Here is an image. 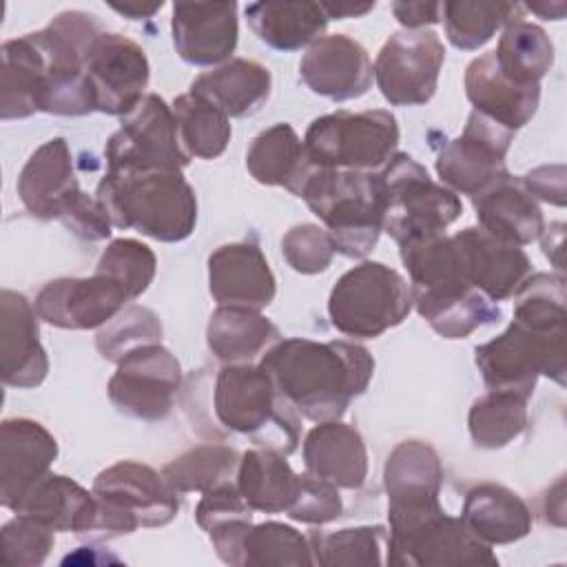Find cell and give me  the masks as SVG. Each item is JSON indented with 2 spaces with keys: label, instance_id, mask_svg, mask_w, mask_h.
<instances>
[{
  "label": "cell",
  "instance_id": "cell-1",
  "mask_svg": "<svg viewBox=\"0 0 567 567\" xmlns=\"http://www.w3.org/2000/svg\"><path fill=\"white\" fill-rule=\"evenodd\" d=\"M286 401L310 421H337L350 401L365 392L372 354L352 341H312L290 337L266 350L259 363Z\"/></svg>",
  "mask_w": 567,
  "mask_h": 567
},
{
  "label": "cell",
  "instance_id": "cell-2",
  "mask_svg": "<svg viewBox=\"0 0 567 567\" xmlns=\"http://www.w3.org/2000/svg\"><path fill=\"white\" fill-rule=\"evenodd\" d=\"M95 197L113 226L157 241H184L197 224V197L182 171H106Z\"/></svg>",
  "mask_w": 567,
  "mask_h": 567
},
{
  "label": "cell",
  "instance_id": "cell-3",
  "mask_svg": "<svg viewBox=\"0 0 567 567\" xmlns=\"http://www.w3.org/2000/svg\"><path fill=\"white\" fill-rule=\"evenodd\" d=\"M297 197L323 221L334 252L359 259L377 246L385 221L379 173L315 168Z\"/></svg>",
  "mask_w": 567,
  "mask_h": 567
},
{
  "label": "cell",
  "instance_id": "cell-4",
  "mask_svg": "<svg viewBox=\"0 0 567 567\" xmlns=\"http://www.w3.org/2000/svg\"><path fill=\"white\" fill-rule=\"evenodd\" d=\"M213 410L226 430L248 436L259 447L286 456L299 445V412L261 365L226 363L215 379Z\"/></svg>",
  "mask_w": 567,
  "mask_h": 567
},
{
  "label": "cell",
  "instance_id": "cell-5",
  "mask_svg": "<svg viewBox=\"0 0 567 567\" xmlns=\"http://www.w3.org/2000/svg\"><path fill=\"white\" fill-rule=\"evenodd\" d=\"M100 33L95 16L84 11H62L44 29L31 33L44 60L40 111L73 117L95 111L86 62Z\"/></svg>",
  "mask_w": 567,
  "mask_h": 567
},
{
  "label": "cell",
  "instance_id": "cell-6",
  "mask_svg": "<svg viewBox=\"0 0 567 567\" xmlns=\"http://www.w3.org/2000/svg\"><path fill=\"white\" fill-rule=\"evenodd\" d=\"M412 310L408 281L381 261H361L343 272L328 297L330 323L346 337L374 339Z\"/></svg>",
  "mask_w": 567,
  "mask_h": 567
},
{
  "label": "cell",
  "instance_id": "cell-7",
  "mask_svg": "<svg viewBox=\"0 0 567 567\" xmlns=\"http://www.w3.org/2000/svg\"><path fill=\"white\" fill-rule=\"evenodd\" d=\"M97 498L95 536H122L137 527L168 525L177 509V492L153 467L137 461H117L93 481Z\"/></svg>",
  "mask_w": 567,
  "mask_h": 567
},
{
  "label": "cell",
  "instance_id": "cell-8",
  "mask_svg": "<svg viewBox=\"0 0 567 567\" xmlns=\"http://www.w3.org/2000/svg\"><path fill=\"white\" fill-rule=\"evenodd\" d=\"M399 124L390 111H334L312 120L303 148L315 168L365 171L383 168L396 153Z\"/></svg>",
  "mask_w": 567,
  "mask_h": 567
},
{
  "label": "cell",
  "instance_id": "cell-9",
  "mask_svg": "<svg viewBox=\"0 0 567 567\" xmlns=\"http://www.w3.org/2000/svg\"><path fill=\"white\" fill-rule=\"evenodd\" d=\"M388 558L392 567H443V565H498L487 543L441 505L419 512L388 514Z\"/></svg>",
  "mask_w": 567,
  "mask_h": 567
},
{
  "label": "cell",
  "instance_id": "cell-10",
  "mask_svg": "<svg viewBox=\"0 0 567 567\" xmlns=\"http://www.w3.org/2000/svg\"><path fill=\"white\" fill-rule=\"evenodd\" d=\"M385 197L383 230L396 241L443 235L463 204L447 186L436 184L425 166L408 153H394L379 173Z\"/></svg>",
  "mask_w": 567,
  "mask_h": 567
},
{
  "label": "cell",
  "instance_id": "cell-11",
  "mask_svg": "<svg viewBox=\"0 0 567 567\" xmlns=\"http://www.w3.org/2000/svg\"><path fill=\"white\" fill-rule=\"evenodd\" d=\"M474 354L489 390L529 399L540 374L565 385V332H538L512 321L503 334L478 346Z\"/></svg>",
  "mask_w": 567,
  "mask_h": 567
},
{
  "label": "cell",
  "instance_id": "cell-12",
  "mask_svg": "<svg viewBox=\"0 0 567 567\" xmlns=\"http://www.w3.org/2000/svg\"><path fill=\"white\" fill-rule=\"evenodd\" d=\"M106 171H182L190 164L177 133L173 109L157 95L144 100L122 117V126L104 146Z\"/></svg>",
  "mask_w": 567,
  "mask_h": 567
},
{
  "label": "cell",
  "instance_id": "cell-13",
  "mask_svg": "<svg viewBox=\"0 0 567 567\" xmlns=\"http://www.w3.org/2000/svg\"><path fill=\"white\" fill-rule=\"evenodd\" d=\"M443 62L445 47L434 31L405 29L385 40L372 66L377 86L392 106H421L436 93Z\"/></svg>",
  "mask_w": 567,
  "mask_h": 567
},
{
  "label": "cell",
  "instance_id": "cell-14",
  "mask_svg": "<svg viewBox=\"0 0 567 567\" xmlns=\"http://www.w3.org/2000/svg\"><path fill=\"white\" fill-rule=\"evenodd\" d=\"M512 142V131L472 111L463 133L441 148L436 173L452 193L476 197L509 177L505 155Z\"/></svg>",
  "mask_w": 567,
  "mask_h": 567
},
{
  "label": "cell",
  "instance_id": "cell-15",
  "mask_svg": "<svg viewBox=\"0 0 567 567\" xmlns=\"http://www.w3.org/2000/svg\"><path fill=\"white\" fill-rule=\"evenodd\" d=\"M179 385V361L162 343H148L117 361L106 392L117 412L140 421H162L168 416Z\"/></svg>",
  "mask_w": 567,
  "mask_h": 567
},
{
  "label": "cell",
  "instance_id": "cell-16",
  "mask_svg": "<svg viewBox=\"0 0 567 567\" xmlns=\"http://www.w3.org/2000/svg\"><path fill=\"white\" fill-rule=\"evenodd\" d=\"M86 75L95 111L128 115L146 95L151 64L137 42L122 33L102 31L89 51Z\"/></svg>",
  "mask_w": 567,
  "mask_h": 567
},
{
  "label": "cell",
  "instance_id": "cell-17",
  "mask_svg": "<svg viewBox=\"0 0 567 567\" xmlns=\"http://www.w3.org/2000/svg\"><path fill=\"white\" fill-rule=\"evenodd\" d=\"M133 301L126 288L111 275L95 270L91 277H60L35 297L42 321L64 330H93L106 326Z\"/></svg>",
  "mask_w": 567,
  "mask_h": 567
},
{
  "label": "cell",
  "instance_id": "cell-18",
  "mask_svg": "<svg viewBox=\"0 0 567 567\" xmlns=\"http://www.w3.org/2000/svg\"><path fill=\"white\" fill-rule=\"evenodd\" d=\"M465 281L489 301H505L516 295L532 272V261L520 246L505 244L481 226H467L452 235Z\"/></svg>",
  "mask_w": 567,
  "mask_h": 567
},
{
  "label": "cell",
  "instance_id": "cell-19",
  "mask_svg": "<svg viewBox=\"0 0 567 567\" xmlns=\"http://www.w3.org/2000/svg\"><path fill=\"white\" fill-rule=\"evenodd\" d=\"M299 78L315 95L346 102L372 86L374 66L361 42L332 33L308 47L299 62Z\"/></svg>",
  "mask_w": 567,
  "mask_h": 567
},
{
  "label": "cell",
  "instance_id": "cell-20",
  "mask_svg": "<svg viewBox=\"0 0 567 567\" xmlns=\"http://www.w3.org/2000/svg\"><path fill=\"white\" fill-rule=\"evenodd\" d=\"M237 2H175L171 16L173 47L195 66L228 62L237 47Z\"/></svg>",
  "mask_w": 567,
  "mask_h": 567
},
{
  "label": "cell",
  "instance_id": "cell-21",
  "mask_svg": "<svg viewBox=\"0 0 567 567\" xmlns=\"http://www.w3.org/2000/svg\"><path fill=\"white\" fill-rule=\"evenodd\" d=\"M208 288L217 306L259 312L272 303L277 281L257 244L235 241L210 252Z\"/></svg>",
  "mask_w": 567,
  "mask_h": 567
},
{
  "label": "cell",
  "instance_id": "cell-22",
  "mask_svg": "<svg viewBox=\"0 0 567 567\" xmlns=\"http://www.w3.org/2000/svg\"><path fill=\"white\" fill-rule=\"evenodd\" d=\"M35 306L22 292H0V377L9 388H35L47 379L49 359L40 343Z\"/></svg>",
  "mask_w": 567,
  "mask_h": 567
},
{
  "label": "cell",
  "instance_id": "cell-23",
  "mask_svg": "<svg viewBox=\"0 0 567 567\" xmlns=\"http://www.w3.org/2000/svg\"><path fill=\"white\" fill-rule=\"evenodd\" d=\"M58 456V441L38 421L16 416L0 425V503L13 509Z\"/></svg>",
  "mask_w": 567,
  "mask_h": 567
},
{
  "label": "cell",
  "instance_id": "cell-24",
  "mask_svg": "<svg viewBox=\"0 0 567 567\" xmlns=\"http://www.w3.org/2000/svg\"><path fill=\"white\" fill-rule=\"evenodd\" d=\"M80 193L64 137H53L38 146L18 177L20 202L38 219H60Z\"/></svg>",
  "mask_w": 567,
  "mask_h": 567
},
{
  "label": "cell",
  "instance_id": "cell-25",
  "mask_svg": "<svg viewBox=\"0 0 567 567\" xmlns=\"http://www.w3.org/2000/svg\"><path fill=\"white\" fill-rule=\"evenodd\" d=\"M465 93L476 113L512 133L536 115L540 102V84L520 86L507 80L496 66L494 51L483 53L467 64Z\"/></svg>",
  "mask_w": 567,
  "mask_h": 567
},
{
  "label": "cell",
  "instance_id": "cell-26",
  "mask_svg": "<svg viewBox=\"0 0 567 567\" xmlns=\"http://www.w3.org/2000/svg\"><path fill=\"white\" fill-rule=\"evenodd\" d=\"M11 512L29 516L53 532L84 536L95 532L97 498L69 476L47 472L24 492Z\"/></svg>",
  "mask_w": 567,
  "mask_h": 567
},
{
  "label": "cell",
  "instance_id": "cell-27",
  "mask_svg": "<svg viewBox=\"0 0 567 567\" xmlns=\"http://www.w3.org/2000/svg\"><path fill=\"white\" fill-rule=\"evenodd\" d=\"M306 472L343 489H359L368 476V452L357 427L321 421L303 439Z\"/></svg>",
  "mask_w": 567,
  "mask_h": 567
},
{
  "label": "cell",
  "instance_id": "cell-28",
  "mask_svg": "<svg viewBox=\"0 0 567 567\" xmlns=\"http://www.w3.org/2000/svg\"><path fill=\"white\" fill-rule=\"evenodd\" d=\"M388 512L439 505L443 465L436 450L423 441L399 443L383 467Z\"/></svg>",
  "mask_w": 567,
  "mask_h": 567
},
{
  "label": "cell",
  "instance_id": "cell-29",
  "mask_svg": "<svg viewBox=\"0 0 567 567\" xmlns=\"http://www.w3.org/2000/svg\"><path fill=\"white\" fill-rule=\"evenodd\" d=\"M474 208L485 233L520 248L536 241L545 228L540 206L512 175L476 195Z\"/></svg>",
  "mask_w": 567,
  "mask_h": 567
},
{
  "label": "cell",
  "instance_id": "cell-30",
  "mask_svg": "<svg viewBox=\"0 0 567 567\" xmlns=\"http://www.w3.org/2000/svg\"><path fill=\"white\" fill-rule=\"evenodd\" d=\"M270 71L248 58H233L190 82V93L208 100L226 117L257 113L270 97Z\"/></svg>",
  "mask_w": 567,
  "mask_h": 567
},
{
  "label": "cell",
  "instance_id": "cell-31",
  "mask_svg": "<svg viewBox=\"0 0 567 567\" xmlns=\"http://www.w3.org/2000/svg\"><path fill=\"white\" fill-rule=\"evenodd\" d=\"M250 31L275 51H299L321 38L328 16L319 2L266 0L244 9Z\"/></svg>",
  "mask_w": 567,
  "mask_h": 567
},
{
  "label": "cell",
  "instance_id": "cell-32",
  "mask_svg": "<svg viewBox=\"0 0 567 567\" xmlns=\"http://www.w3.org/2000/svg\"><path fill=\"white\" fill-rule=\"evenodd\" d=\"M461 520L483 543L509 545L532 532V512L512 489L496 483L474 485L465 494Z\"/></svg>",
  "mask_w": 567,
  "mask_h": 567
},
{
  "label": "cell",
  "instance_id": "cell-33",
  "mask_svg": "<svg viewBox=\"0 0 567 567\" xmlns=\"http://www.w3.org/2000/svg\"><path fill=\"white\" fill-rule=\"evenodd\" d=\"M235 485L252 512L279 514L295 505L301 492V474L292 472L281 452L259 447L241 454Z\"/></svg>",
  "mask_w": 567,
  "mask_h": 567
},
{
  "label": "cell",
  "instance_id": "cell-34",
  "mask_svg": "<svg viewBox=\"0 0 567 567\" xmlns=\"http://www.w3.org/2000/svg\"><path fill=\"white\" fill-rule=\"evenodd\" d=\"M246 168L259 184L284 186L292 195H299L303 182L315 171L306 155L303 140H299L297 131L286 122L272 124L250 142Z\"/></svg>",
  "mask_w": 567,
  "mask_h": 567
},
{
  "label": "cell",
  "instance_id": "cell-35",
  "mask_svg": "<svg viewBox=\"0 0 567 567\" xmlns=\"http://www.w3.org/2000/svg\"><path fill=\"white\" fill-rule=\"evenodd\" d=\"M412 303L443 339H465L476 328L496 323L501 319L498 306L472 286H447L439 290L412 292Z\"/></svg>",
  "mask_w": 567,
  "mask_h": 567
},
{
  "label": "cell",
  "instance_id": "cell-36",
  "mask_svg": "<svg viewBox=\"0 0 567 567\" xmlns=\"http://www.w3.org/2000/svg\"><path fill=\"white\" fill-rule=\"evenodd\" d=\"M0 117L22 120L40 111L44 60L31 33L11 38L0 49Z\"/></svg>",
  "mask_w": 567,
  "mask_h": 567
},
{
  "label": "cell",
  "instance_id": "cell-37",
  "mask_svg": "<svg viewBox=\"0 0 567 567\" xmlns=\"http://www.w3.org/2000/svg\"><path fill=\"white\" fill-rule=\"evenodd\" d=\"M279 330L257 310L219 306L208 321L206 343L224 363H250L272 341Z\"/></svg>",
  "mask_w": 567,
  "mask_h": 567
},
{
  "label": "cell",
  "instance_id": "cell-38",
  "mask_svg": "<svg viewBox=\"0 0 567 567\" xmlns=\"http://www.w3.org/2000/svg\"><path fill=\"white\" fill-rule=\"evenodd\" d=\"M494 60L507 80L520 86H536L554 64V44L538 24L516 20L503 29Z\"/></svg>",
  "mask_w": 567,
  "mask_h": 567
},
{
  "label": "cell",
  "instance_id": "cell-39",
  "mask_svg": "<svg viewBox=\"0 0 567 567\" xmlns=\"http://www.w3.org/2000/svg\"><path fill=\"white\" fill-rule=\"evenodd\" d=\"M445 35L461 51H476L487 44L498 29L523 20V4L492 0L441 2Z\"/></svg>",
  "mask_w": 567,
  "mask_h": 567
},
{
  "label": "cell",
  "instance_id": "cell-40",
  "mask_svg": "<svg viewBox=\"0 0 567 567\" xmlns=\"http://www.w3.org/2000/svg\"><path fill=\"white\" fill-rule=\"evenodd\" d=\"M173 115L184 151L190 157L215 159L230 142V117L195 93H182L173 100Z\"/></svg>",
  "mask_w": 567,
  "mask_h": 567
},
{
  "label": "cell",
  "instance_id": "cell-41",
  "mask_svg": "<svg viewBox=\"0 0 567 567\" xmlns=\"http://www.w3.org/2000/svg\"><path fill=\"white\" fill-rule=\"evenodd\" d=\"M467 427L474 445L483 450L505 447L527 427V399L505 390H489L472 403Z\"/></svg>",
  "mask_w": 567,
  "mask_h": 567
},
{
  "label": "cell",
  "instance_id": "cell-42",
  "mask_svg": "<svg viewBox=\"0 0 567 567\" xmlns=\"http://www.w3.org/2000/svg\"><path fill=\"white\" fill-rule=\"evenodd\" d=\"M241 454L228 445H197L164 465L162 476L177 492H208L233 481Z\"/></svg>",
  "mask_w": 567,
  "mask_h": 567
},
{
  "label": "cell",
  "instance_id": "cell-43",
  "mask_svg": "<svg viewBox=\"0 0 567 567\" xmlns=\"http://www.w3.org/2000/svg\"><path fill=\"white\" fill-rule=\"evenodd\" d=\"M514 321L538 332H565V279L551 272L529 275L516 290Z\"/></svg>",
  "mask_w": 567,
  "mask_h": 567
},
{
  "label": "cell",
  "instance_id": "cell-44",
  "mask_svg": "<svg viewBox=\"0 0 567 567\" xmlns=\"http://www.w3.org/2000/svg\"><path fill=\"white\" fill-rule=\"evenodd\" d=\"M239 565H315L310 540L284 523L250 525Z\"/></svg>",
  "mask_w": 567,
  "mask_h": 567
},
{
  "label": "cell",
  "instance_id": "cell-45",
  "mask_svg": "<svg viewBox=\"0 0 567 567\" xmlns=\"http://www.w3.org/2000/svg\"><path fill=\"white\" fill-rule=\"evenodd\" d=\"M385 529L374 527H348L330 534H312L310 549L315 565L323 567H354V565H381V543Z\"/></svg>",
  "mask_w": 567,
  "mask_h": 567
},
{
  "label": "cell",
  "instance_id": "cell-46",
  "mask_svg": "<svg viewBox=\"0 0 567 567\" xmlns=\"http://www.w3.org/2000/svg\"><path fill=\"white\" fill-rule=\"evenodd\" d=\"M162 332V321L153 310L144 306H128L97 332L95 348L106 361L117 363L135 348L159 343Z\"/></svg>",
  "mask_w": 567,
  "mask_h": 567
},
{
  "label": "cell",
  "instance_id": "cell-47",
  "mask_svg": "<svg viewBox=\"0 0 567 567\" xmlns=\"http://www.w3.org/2000/svg\"><path fill=\"white\" fill-rule=\"evenodd\" d=\"M157 268L155 252L137 239H113L102 252L95 270L117 279L131 299H137L153 281Z\"/></svg>",
  "mask_w": 567,
  "mask_h": 567
},
{
  "label": "cell",
  "instance_id": "cell-48",
  "mask_svg": "<svg viewBox=\"0 0 567 567\" xmlns=\"http://www.w3.org/2000/svg\"><path fill=\"white\" fill-rule=\"evenodd\" d=\"M2 563L35 567L42 565L53 549V529L47 525L18 514L13 520L2 525Z\"/></svg>",
  "mask_w": 567,
  "mask_h": 567
},
{
  "label": "cell",
  "instance_id": "cell-49",
  "mask_svg": "<svg viewBox=\"0 0 567 567\" xmlns=\"http://www.w3.org/2000/svg\"><path fill=\"white\" fill-rule=\"evenodd\" d=\"M281 252L295 272L317 275L330 266L334 246L323 228L315 224H299L284 235Z\"/></svg>",
  "mask_w": 567,
  "mask_h": 567
},
{
  "label": "cell",
  "instance_id": "cell-50",
  "mask_svg": "<svg viewBox=\"0 0 567 567\" xmlns=\"http://www.w3.org/2000/svg\"><path fill=\"white\" fill-rule=\"evenodd\" d=\"M343 512V501L337 485L315 476L310 472L301 474V492L295 505L288 509V516L308 525H323L339 518Z\"/></svg>",
  "mask_w": 567,
  "mask_h": 567
},
{
  "label": "cell",
  "instance_id": "cell-51",
  "mask_svg": "<svg viewBox=\"0 0 567 567\" xmlns=\"http://www.w3.org/2000/svg\"><path fill=\"white\" fill-rule=\"evenodd\" d=\"M195 520L206 534H210L237 520H252V507L241 498L237 485L228 481L204 492L195 509Z\"/></svg>",
  "mask_w": 567,
  "mask_h": 567
},
{
  "label": "cell",
  "instance_id": "cell-52",
  "mask_svg": "<svg viewBox=\"0 0 567 567\" xmlns=\"http://www.w3.org/2000/svg\"><path fill=\"white\" fill-rule=\"evenodd\" d=\"M523 188L536 199L549 202L554 206H565V166H538L520 179Z\"/></svg>",
  "mask_w": 567,
  "mask_h": 567
},
{
  "label": "cell",
  "instance_id": "cell-53",
  "mask_svg": "<svg viewBox=\"0 0 567 567\" xmlns=\"http://www.w3.org/2000/svg\"><path fill=\"white\" fill-rule=\"evenodd\" d=\"M392 13L408 31H416L441 20V2H392Z\"/></svg>",
  "mask_w": 567,
  "mask_h": 567
},
{
  "label": "cell",
  "instance_id": "cell-54",
  "mask_svg": "<svg viewBox=\"0 0 567 567\" xmlns=\"http://www.w3.org/2000/svg\"><path fill=\"white\" fill-rule=\"evenodd\" d=\"M563 228L565 224L556 221V224H549L543 228L540 233V244H543V252L554 261L556 268H563V259H560V252H563Z\"/></svg>",
  "mask_w": 567,
  "mask_h": 567
},
{
  "label": "cell",
  "instance_id": "cell-55",
  "mask_svg": "<svg viewBox=\"0 0 567 567\" xmlns=\"http://www.w3.org/2000/svg\"><path fill=\"white\" fill-rule=\"evenodd\" d=\"M323 13L337 20H346V18H361L368 11L374 9V2H319Z\"/></svg>",
  "mask_w": 567,
  "mask_h": 567
},
{
  "label": "cell",
  "instance_id": "cell-56",
  "mask_svg": "<svg viewBox=\"0 0 567 567\" xmlns=\"http://www.w3.org/2000/svg\"><path fill=\"white\" fill-rule=\"evenodd\" d=\"M111 9L122 13L128 20H144V18L155 16L162 9V2H155V4H115L113 2Z\"/></svg>",
  "mask_w": 567,
  "mask_h": 567
},
{
  "label": "cell",
  "instance_id": "cell-57",
  "mask_svg": "<svg viewBox=\"0 0 567 567\" xmlns=\"http://www.w3.org/2000/svg\"><path fill=\"white\" fill-rule=\"evenodd\" d=\"M529 11H534L536 16H540L543 20H560L565 16L567 4L565 2H529L525 4Z\"/></svg>",
  "mask_w": 567,
  "mask_h": 567
}]
</instances>
